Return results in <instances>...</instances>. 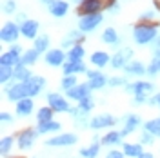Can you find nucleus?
Instances as JSON below:
<instances>
[{"label":"nucleus","mask_w":160,"mask_h":158,"mask_svg":"<svg viewBox=\"0 0 160 158\" xmlns=\"http://www.w3.org/2000/svg\"><path fill=\"white\" fill-rule=\"evenodd\" d=\"M149 106H160V93H157V95L149 100Z\"/></svg>","instance_id":"obj_44"},{"label":"nucleus","mask_w":160,"mask_h":158,"mask_svg":"<svg viewBox=\"0 0 160 158\" xmlns=\"http://www.w3.org/2000/svg\"><path fill=\"white\" fill-rule=\"evenodd\" d=\"M131 57H133V49H131V47H124V49H120L117 55H113V58H111V66H113L115 69L126 67V66L129 64Z\"/></svg>","instance_id":"obj_9"},{"label":"nucleus","mask_w":160,"mask_h":158,"mask_svg":"<svg viewBox=\"0 0 160 158\" xmlns=\"http://www.w3.org/2000/svg\"><path fill=\"white\" fill-rule=\"evenodd\" d=\"M157 73H160V55H155L153 62H151V64H149V67H148V75L155 77Z\"/></svg>","instance_id":"obj_35"},{"label":"nucleus","mask_w":160,"mask_h":158,"mask_svg":"<svg viewBox=\"0 0 160 158\" xmlns=\"http://www.w3.org/2000/svg\"><path fill=\"white\" fill-rule=\"evenodd\" d=\"M133 38L137 44H151L153 40L157 38V26L155 24H146L142 22L138 26L133 27Z\"/></svg>","instance_id":"obj_2"},{"label":"nucleus","mask_w":160,"mask_h":158,"mask_svg":"<svg viewBox=\"0 0 160 158\" xmlns=\"http://www.w3.org/2000/svg\"><path fill=\"white\" fill-rule=\"evenodd\" d=\"M53 109L51 107H40L38 113H37V120H38V124H46V122H51L53 120Z\"/></svg>","instance_id":"obj_29"},{"label":"nucleus","mask_w":160,"mask_h":158,"mask_svg":"<svg viewBox=\"0 0 160 158\" xmlns=\"http://www.w3.org/2000/svg\"><path fill=\"white\" fill-rule=\"evenodd\" d=\"M38 51L37 49H28L24 55H22V58H20V64L22 66H29V64H35L37 62V58H38Z\"/></svg>","instance_id":"obj_28"},{"label":"nucleus","mask_w":160,"mask_h":158,"mask_svg":"<svg viewBox=\"0 0 160 158\" xmlns=\"http://www.w3.org/2000/svg\"><path fill=\"white\" fill-rule=\"evenodd\" d=\"M93 106H95V102H93L91 96H88V98H84V100H80L78 102V109L86 111V113H89L91 109H93Z\"/></svg>","instance_id":"obj_38"},{"label":"nucleus","mask_w":160,"mask_h":158,"mask_svg":"<svg viewBox=\"0 0 160 158\" xmlns=\"http://www.w3.org/2000/svg\"><path fill=\"white\" fill-rule=\"evenodd\" d=\"M15 7H17V4H15L13 0H6V2H4V7H2V9H4V15H11V13L15 11Z\"/></svg>","instance_id":"obj_39"},{"label":"nucleus","mask_w":160,"mask_h":158,"mask_svg":"<svg viewBox=\"0 0 160 158\" xmlns=\"http://www.w3.org/2000/svg\"><path fill=\"white\" fill-rule=\"evenodd\" d=\"M151 49L155 51V55H160V38L158 37L151 42Z\"/></svg>","instance_id":"obj_42"},{"label":"nucleus","mask_w":160,"mask_h":158,"mask_svg":"<svg viewBox=\"0 0 160 158\" xmlns=\"http://www.w3.org/2000/svg\"><path fill=\"white\" fill-rule=\"evenodd\" d=\"M84 55H86V49L82 46H73L68 53V62H82L84 60Z\"/></svg>","instance_id":"obj_24"},{"label":"nucleus","mask_w":160,"mask_h":158,"mask_svg":"<svg viewBox=\"0 0 160 158\" xmlns=\"http://www.w3.org/2000/svg\"><path fill=\"white\" fill-rule=\"evenodd\" d=\"M140 124H142V120H140L138 115H128V118H126V126H124V129L120 131V135H122V136L131 135V133L140 126Z\"/></svg>","instance_id":"obj_18"},{"label":"nucleus","mask_w":160,"mask_h":158,"mask_svg":"<svg viewBox=\"0 0 160 158\" xmlns=\"http://www.w3.org/2000/svg\"><path fill=\"white\" fill-rule=\"evenodd\" d=\"M42 2H46V4H48V6H49V4H51V0H42Z\"/></svg>","instance_id":"obj_50"},{"label":"nucleus","mask_w":160,"mask_h":158,"mask_svg":"<svg viewBox=\"0 0 160 158\" xmlns=\"http://www.w3.org/2000/svg\"><path fill=\"white\" fill-rule=\"evenodd\" d=\"M73 87H77V78L71 75V77H64V80H62V89L68 93V91H71Z\"/></svg>","instance_id":"obj_37"},{"label":"nucleus","mask_w":160,"mask_h":158,"mask_svg":"<svg viewBox=\"0 0 160 158\" xmlns=\"http://www.w3.org/2000/svg\"><path fill=\"white\" fill-rule=\"evenodd\" d=\"M98 151H100V146L98 144H93L89 147L80 149V156L82 158H97L98 156Z\"/></svg>","instance_id":"obj_30"},{"label":"nucleus","mask_w":160,"mask_h":158,"mask_svg":"<svg viewBox=\"0 0 160 158\" xmlns=\"http://www.w3.org/2000/svg\"><path fill=\"white\" fill-rule=\"evenodd\" d=\"M33 111V100L31 98H24L17 102V115L18 116H29Z\"/></svg>","instance_id":"obj_20"},{"label":"nucleus","mask_w":160,"mask_h":158,"mask_svg":"<svg viewBox=\"0 0 160 158\" xmlns=\"http://www.w3.org/2000/svg\"><path fill=\"white\" fill-rule=\"evenodd\" d=\"M138 158H153V155H151V153H144V155L138 156Z\"/></svg>","instance_id":"obj_48"},{"label":"nucleus","mask_w":160,"mask_h":158,"mask_svg":"<svg viewBox=\"0 0 160 158\" xmlns=\"http://www.w3.org/2000/svg\"><path fill=\"white\" fill-rule=\"evenodd\" d=\"M20 47L18 46H13L9 51H6L4 55H2V58H0V64L4 66V67H17L20 64Z\"/></svg>","instance_id":"obj_7"},{"label":"nucleus","mask_w":160,"mask_h":158,"mask_svg":"<svg viewBox=\"0 0 160 158\" xmlns=\"http://www.w3.org/2000/svg\"><path fill=\"white\" fill-rule=\"evenodd\" d=\"M158 120H160V118H158Z\"/></svg>","instance_id":"obj_51"},{"label":"nucleus","mask_w":160,"mask_h":158,"mask_svg":"<svg viewBox=\"0 0 160 158\" xmlns=\"http://www.w3.org/2000/svg\"><path fill=\"white\" fill-rule=\"evenodd\" d=\"M102 9H108V2H104V0H82L78 6V13L82 17L100 13Z\"/></svg>","instance_id":"obj_3"},{"label":"nucleus","mask_w":160,"mask_h":158,"mask_svg":"<svg viewBox=\"0 0 160 158\" xmlns=\"http://www.w3.org/2000/svg\"><path fill=\"white\" fill-rule=\"evenodd\" d=\"M9 78H15V69L2 66V69H0V80H2V84H6Z\"/></svg>","instance_id":"obj_36"},{"label":"nucleus","mask_w":160,"mask_h":158,"mask_svg":"<svg viewBox=\"0 0 160 158\" xmlns=\"http://www.w3.org/2000/svg\"><path fill=\"white\" fill-rule=\"evenodd\" d=\"M66 58H68V57H66V55H64L60 49H49L48 53H46V62H48L49 66H53V67L62 66Z\"/></svg>","instance_id":"obj_14"},{"label":"nucleus","mask_w":160,"mask_h":158,"mask_svg":"<svg viewBox=\"0 0 160 158\" xmlns=\"http://www.w3.org/2000/svg\"><path fill=\"white\" fill-rule=\"evenodd\" d=\"M117 124V118H113L111 115H98L93 120H89V127L91 129H104V127H111Z\"/></svg>","instance_id":"obj_10"},{"label":"nucleus","mask_w":160,"mask_h":158,"mask_svg":"<svg viewBox=\"0 0 160 158\" xmlns=\"http://www.w3.org/2000/svg\"><path fill=\"white\" fill-rule=\"evenodd\" d=\"M46 86V78H42V77H33L31 80L28 82H18V84H13L9 89H8V98L9 100H20L24 98H31V96H35V95H38L40 91L44 89Z\"/></svg>","instance_id":"obj_1"},{"label":"nucleus","mask_w":160,"mask_h":158,"mask_svg":"<svg viewBox=\"0 0 160 158\" xmlns=\"http://www.w3.org/2000/svg\"><path fill=\"white\" fill-rule=\"evenodd\" d=\"M109 86L111 87H115V86H126V78H122V77H111Z\"/></svg>","instance_id":"obj_40"},{"label":"nucleus","mask_w":160,"mask_h":158,"mask_svg":"<svg viewBox=\"0 0 160 158\" xmlns=\"http://www.w3.org/2000/svg\"><path fill=\"white\" fill-rule=\"evenodd\" d=\"M126 91H133L135 95H146V93L153 91V84L140 80V82H135V84H128L126 86Z\"/></svg>","instance_id":"obj_17"},{"label":"nucleus","mask_w":160,"mask_h":158,"mask_svg":"<svg viewBox=\"0 0 160 158\" xmlns=\"http://www.w3.org/2000/svg\"><path fill=\"white\" fill-rule=\"evenodd\" d=\"M108 62H109V55L106 51H95L91 55V64L97 66V67H104Z\"/></svg>","instance_id":"obj_22"},{"label":"nucleus","mask_w":160,"mask_h":158,"mask_svg":"<svg viewBox=\"0 0 160 158\" xmlns=\"http://www.w3.org/2000/svg\"><path fill=\"white\" fill-rule=\"evenodd\" d=\"M124 69H126V73H128V75H133V77H140V75L148 73V71H146V67H144V64H142V62H137V60L129 62Z\"/></svg>","instance_id":"obj_21"},{"label":"nucleus","mask_w":160,"mask_h":158,"mask_svg":"<svg viewBox=\"0 0 160 158\" xmlns=\"http://www.w3.org/2000/svg\"><path fill=\"white\" fill-rule=\"evenodd\" d=\"M68 11H69V4H68V2H64V0H51L49 13L53 15V17L62 18V17H66Z\"/></svg>","instance_id":"obj_11"},{"label":"nucleus","mask_w":160,"mask_h":158,"mask_svg":"<svg viewBox=\"0 0 160 158\" xmlns=\"http://www.w3.org/2000/svg\"><path fill=\"white\" fill-rule=\"evenodd\" d=\"M77 135H73V133H64V135H58V136H53L49 138L46 144L51 146V147H66V146H73V144H77Z\"/></svg>","instance_id":"obj_8"},{"label":"nucleus","mask_w":160,"mask_h":158,"mask_svg":"<svg viewBox=\"0 0 160 158\" xmlns=\"http://www.w3.org/2000/svg\"><path fill=\"white\" fill-rule=\"evenodd\" d=\"M106 158H124V153H120V151H117V149H113V151H109V153L106 155Z\"/></svg>","instance_id":"obj_43"},{"label":"nucleus","mask_w":160,"mask_h":158,"mask_svg":"<svg viewBox=\"0 0 160 158\" xmlns=\"http://www.w3.org/2000/svg\"><path fill=\"white\" fill-rule=\"evenodd\" d=\"M155 6H157V9L160 11V0H155Z\"/></svg>","instance_id":"obj_49"},{"label":"nucleus","mask_w":160,"mask_h":158,"mask_svg":"<svg viewBox=\"0 0 160 158\" xmlns=\"http://www.w3.org/2000/svg\"><path fill=\"white\" fill-rule=\"evenodd\" d=\"M0 118H2V122H13V118H11V115H9V113H6V111H4V113L0 115Z\"/></svg>","instance_id":"obj_47"},{"label":"nucleus","mask_w":160,"mask_h":158,"mask_svg":"<svg viewBox=\"0 0 160 158\" xmlns=\"http://www.w3.org/2000/svg\"><path fill=\"white\" fill-rule=\"evenodd\" d=\"M89 91H91L89 84H80V86H77V87H73L71 91H68V96L80 102V100H84V98L89 96Z\"/></svg>","instance_id":"obj_13"},{"label":"nucleus","mask_w":160,"mask_h":158,"mask_svg":"<svg viewBox=\"0 0 160 158\" xmlns=\"http://www.w3.org/2000/svg\"><path fill=\"white\" fill-rule=\"evenodd\" d=\"M33 78V75H31V71L26 67V66H22L18 64L17 67H15V80H18V82H28V80Z\"/></svg>","instance_id":"obj_26"},{"label":"nucleus","mask_w":160,"mask_h":158,"mask_svg":"<svg viewBox=\"0 0 160 158\" xmlns=\"http://www.w3.org/2000/svg\"><path fill=\"white\" fill-rule=\"evenodd\" d=\"M13 142H15L13 136H4V138H2V144H0V153H2V156H6V155L9 153Z\"/></svg>","instance_id":"obj_34"},{"label":"nucleus","mask_w":160,"mask_h":158,"mask_svg":"<svg viewBox=\"0 0 160 158\" xmlns=\"http://www.w3.org/2000/svg\"><path fill=\"white\" fill-rule=\"evenodd\" d=\"M80 40H82V31H73L62 40V47H69V46H73L75 42H80Z\"/></svg>","instance_id":"obj_31"},{"label":"nucleus","mask_w":160,"mask_h":158,"mask_svg":"<svg viewBox=\"0 0 160 158\" xmlns=\"http://www.w3.org/2000/svg\"><path fill=\"white\" fill-rule=\"evenodd\" d=\"M120 138H122V135H120L118 131H111V133H108L104 138H102V144L104 146H115V144H118Z\"/></svg>","instance_id":"obj_32"},{"label":"nucleus","mask_w":160,"mask_h":158,"mask_svg":"<svg viewBox=\"0 0 160 158\" xmlns=\"http://www.w3.org/2000/svg\"><path fill=\"white\" fill-rule=\"evenodd\" d=\"M102 42L104 44H109V46H118V42H120L118 33L113 29V27H108V29L102 33Z\"/></svg>","instance_id":"obj_23"},{"label":"nucleus","mask_w":160,"mask_h":158,"mask_svg":"<svg viewBox=\"0 0 160 158\" xmlns=\"http://www.w3.org/2000/svg\"><path fill=\"white\" fill-rule=\"evenodd\" d=\"M153 17H155V13H153V11H146V15H142L140 20H142V22H146V20H151Z\"/></svg>","instance_id":"obj_45"},{"label":"nucleus","mask_w":160,"mask_h":158,"mask_svg":"<svg viewBox=\"0 0 160 158\" xmlns=\"http://www.w3.org/2000/svg\"><path fill=\"white\" fill-rule=\"evenodd\" d=\"M20 33L26 37V38H37V33H38V22L37 20H28L20 26Z\"/></svg>","instance_id":"obj_15"},{"label":"nucleus","mask_w":160,"mask_h":158,"mask_svg":"<svg viewBox=\"0 0 160 158\" xmlns=\"http://www.w3.org/2000/svg\"><path fill=\"white\" fill-rule=\"evenodd\" d=\"M75 73H88L84 62H66L64 64V75L66 77H75Z\"/></svg>","instance_id":"obj_19"},{"label":"nucleus","mask_w":160,"mask_h":158,"mask_svg":"<svg viewBox=\"0 0 160 158\" xmlns=\"http://www.w3.org/2000/svg\"><path fill=\"white\" fill-rule=\"evenodd\" d=\"M60 129V124L58 122H55V120H51V122H46V124H38V135H46V133H55V131H58Z\"/></svg>","instance_id":"obj_27"},{"label":"nucleus","mask_w":160,"mask_h":158,"mask_svg":"<svg viewBox=\"0 0 160 158\" xmlns=\"http://www.w3.org/2000/svg\"><path fill=\"white\" fill-rule=\"evenodd\" d=\"M20 33V27L15 24V22H8V24H4V27H2V33H0V38L2 42H6V44H11V42H17Z\"/></svg>","instance_id":"obj_6"},{"label":"nucleus","mask_w":160,"mask_h":158,"mask_svg":"<svg viewBox=\"0 0 160 158\" xmlns=\"http://www.w3.org/2000/svg\"><path fill=\"white\" fill-rule=\"evenodd\" d=\"M88 77H89V87L91 89H102L104 86H106V77L100 73V71H88Z\"/></svg>","instance_id":"obj_16"},{"label":"nucleus","mask_w":160,"mask_h":158,"mask_svg":"<svg viewBox=\"0 0 160 158\" xmlns=\"http://www.w3.org/2000/svg\"><path fill=\"white\" fill-rule=\"evenodd\" d=\"M144 102H146V95H137V96H135V104H137V106L144 104Z\"/></svg>","instance_id":"obj_46"},{"label":"nucleus","mask_w":160,"mask_h":158,"mask_svg":"<svg viewBox=\"0 0 160 158\" xmlns=\"http://www.w3.org/2000/svg\"><path fill=\"white\" fill-rule=\"evenodd\" d=\"M48 104H49V107L55 113H71L73 111V107L69 106V102L64 98V96H60L58 93H49L48 95Z\"/></svg>","instance_id":"obj_4"},{"label":"nucleus","mask_w":160,"mask_h":158,"mask_svg":"<svg viewBox=\"0 0 160 158\" xmlns=\"http://www.w3.org/2000/svg\"><path fill=\"white\" fill-rule=\"evenodd\" d=\"M104 20L102 17V13H95V15H86V17H82L78 22V29L82 33H89L93 31L95 27H98V24Z\"/></svg>","instance_id":"obj_5"},{"label":"nucleus","mask_w":160,"mask_h":158,"mask_svg":"<svg viewBox=\"0 0 160 158\" xmlns=\"http://www.w3.org/2000/svg\"><path fill=\"white\" fill-rule=\"evenodd\" d=\"M37 133L38 131H33V129H26L18 135V147L20 149H29L33 146V142L37 138Z\"/></svg>","instance_id":"obj_12"},{"label":"nucleus","mask_w":160,"mask_h":158,"mask_svg":"<svg viewBox=\"0 0 160 158\" xmlns=\"http://www.w3.org/2000/svg\"><path fill=\"white\" fill-rule=\"evenodd\" d=\"M124 155H128L129 158H138L144 155L142 151V144H124Z\"/></svg>","instance_id":"obj_25"},{"label":"nucleus","mask_w":160,"mask_h":158,"mask_svg":"<svg viewBox=\"0 0 160 158\" xmlns=\"http://www.w3.org/2000/svg\"><path fill=\"white\" fill-rule=\"evenodd\" d=\"M153 138H155V136H153L151 133L144 131V133H142V136H140V142H142V144H153Z\"/></svg>","instance_id":"obj_41"},{"label":"nucleus","mask_w":160,"mask_h":158,"mask_svg":"<svg viewBox=\"0 0 160 158\" xmlns=\"http://www.w3.org/2000/svg\"><path fill=\"white\" fill-rule=\"evenodd\" d=\"M48 46H49V38L46 35H42V37L35 38V47L33 49H37L38 53H44V51H48Z\"/></svg>","instance_id":"obj_33"}]
</instances>
